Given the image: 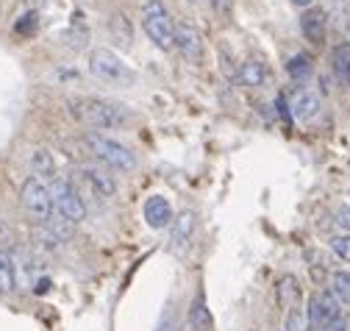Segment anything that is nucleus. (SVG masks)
I'll list each match as a JSON object with an SVG mask.
<instances>
[{
    "mask_svg": "<svg viewBox=\"0 0 350 331\" xmlns=\"http://www.w3.org/2000/svg\"><path fill=\"white\" fill-rule=\"evenodd\" d=\"M72 117L86 129H120L128 122V109L122 103L114 101H103V98H75L72 103Z\"/></svg>",
    "mask_w": 350,
    "mask_h": 331,
    "instance_id": "nucleus-1",
    "label": "nucleus"
},
{
    "mask_svg": "<svg viewBox=\"0 0 350 331\" xmlns=\"http://www.w3.org/2000/svg\"><path fill=\"white\" fill-rule=\"evenodd\" d=\"M83 148L92 153L95 161H100V168L106 170H114V173H131L137 168V156L131 153L122 142L106 137V134H98V131H90L83 137Z\"/></svg>",
    "mask_w": 350,
    "mask_h": 331,
    "instance_id": "nucleus-2",
    "label": "nucleus"
},
{
    "mask_svg": "<svg viewBox=\"0 0 350 331\" xmlns=\"http://www.w3.org/2000/svg\"><path fill=\"white\" fill-rule=\"evenodd\" d=\"M90 72L103 81V84L109 87H131V84H137V72L131 70L114 51L109 48H95L90 53Z\"/></svg>",
    "mask_w": 350,
    "mask_h": 331,
    "instance_id": "nucleus-3",
    "label": "nucleus"
},
{
    "mask_svg": "<svg viewBox=\"0 0 350 331\" xmlns=\"http://www.w3.org/2000/svg\"><path fill=\"white\" fill-rule=\"evenodd\" d=\"M142 28L159 51L175 48V23L161 0H145L142 3Z\"/></svg>",
    "mask_w": 350,
    "mask_h": 331,
    "instance_id": "nucleus-4",
    "label": "nucleus"
},
{
    "mask_svg": "<svg viewBox=\"0 0 350 331\" xmlns=\"http://www.w3.org/2000/svg\"><path fill=\"white\" fill-rule=\"evenodd\" d=\"M20 200L25 215L33 220V226L48 223V217L53 215V198H51V184H45L36 176H28L23 189H20Z\"/></svg>",
    "mask_w": 350,
    "mask_h": 331,
    "instance_id": "nucleus-5",
    "label": "nucleus"
},
{
    "mask_svg": "<svg viewBox=\"0 0 350 331\" xmlns=\"http://www.w3.org/2000/svg\"><path fill=\"white\" fill-rule=\"evenodd\" d=\"M51 198H53V212L67 217V220H72L75 226L86 217V203H83L81 192L75 189V184L70 178H53Z\"/></svg>",
    "mask_w": 350,
    "mask_h": 331,
    "instance_id": "nucleus-6",
    "label": "nucleus"
},
{
    "mask_svg": "<svg viewBox=\"0 0 350 331\" xmlns=\"http://www.w3.org/2000/svg\"><path fill=\"white\" fill-rule=\"evenodd\" d=\"M70 181L75 184V189L81 192V198L83 195H95L98 200H103V198H111L114 189H117V184L106 173V168H92V164H81V168L72 173Z\"/></svg>",
    "mask_w": 350,
    "mask_h": 331,
    "instance_id": "nucleus-7",
    "label": "nucleus"
},
{
    "mask_svg": "<svg viewBox=\"0 0 350 331\" xmlns=\"http://www.w3.org/2000/svg\"><path fill=\"white\" fill-rule=\"evenodd\" d=\"M306 317H309L312 328H325L331 320L342 317V304L334 298L331 289H325V293L312 295V301H309V312H306Z\"/></svg>",
    "mask_w": 350,
    "mask_h": 331,
    "instance_id": "nucleus-8",
    "label": "nucleus"
},
{
    "mask_svg": "<svg viewBox=\"0 0 350 331\" xmlns=\"http://www.w3.org/2000/svg\"><path fill=\"white\" fill-rule=\"evenodd\" d=\"M175 51H178L187 62L198 64L203 59V36L195 25L189 23H178L175 25Z\"/></svg>",
    "mask_w": 350,
    "mask_h": 331,
    "instance_id": "nucleus-9",
    "label": "nucleus"
},
{
    "mask_svg": "<svg viewBox=\"0 0 350 331\" xmlns=\"http://www.w3.org/2000/svg\"><path fill=\"white\" fill-rule=\"evenodd\" d=\"M195 228H198V215L192 209H184L175 215L172 220V228H170V245H172V251H187L192 237H195Z\"/></svg>",
    "mask_w": 350,
    "mask_h": 331,
    "instance_id": "nucleus-10",
    "label": "nucleus"
},
{
    "mask_svg": "<svg viewBox=\"0 0 350 331\" xmlns=\"http://www.w3.org/2000/svg\"><path fill=\"white\" fill-rule=\"evenodd\" d=\"M300 31L303 36L309 39L312 45H323L325 42V34H328V20H325V12L312 6L300 14Z\"/></svg>",
    "mask_w": 350,
    "mask_h": 331,
    "instance_id": "nucleus-11",
    "label": "nucleus"
},
{
    "mask_svg": "<svg viewBox=\"0 0 350 331\" xmlns=\"http://www.w3.org/2000/svg\"><path fill=\"white\" fill-rule=\"evenodd\" d=\"M289 111L297 122H309L320 114V98L312 90H295L289 98Z\"/></svg>",
    "mask_w": 350,
    "mask_h": 331,
    "instance_id": "nucleus-12",
    "label": "nucleus"
},
{
    "mask_svg": "<svg viewBox=\"0 0 350 331\" xmlns=\"http://www.w3.org/2000/svg\"><path fill=\"white\" fill-rule=\"evenodd\" d=\"M270 78H273V72H270L267 62H258V59H250V62L239 64V81H242V84H245V87H250V90H258V87H267V84H270Z\"/></svg>",
    "mask_w": 350,
    "mask_h": 331,
    "instance_id": "nucleus-13",
    "label": "nucleus"
},
{
    "mask_svg": "<svg viewBox=\"0 0 350 331\" xmlns=\"http://www.w3.org/2000/svg\"><path fill=\"white\" fill-rule=\"evenodd\" d=\"M145 223L150 228H156V231L172 223V206H170L167 198H161V195L148 198V203H145Z\"/></svg>",
    "mask_w": 350,
    "mask_h": 331,
    "instance_id": "nucleus-14",
    "label": "nucleus"
},
{
    "mask_svg": "<svg viewBox=\"0 0 350 331\" xmlns=\"http://www.w3.org/2000/svg\"><path fill=\"white\" fill-rule=\"evenodd\" d=\"M211 326H214V320H211V312H208V306H206V298H203V295H195L192 309H189V323H187V328H189V331H211Z\"/></svg>",
    "mask_w": 350,
    "mask_h": 331,
    "instance_id": "nucleus-15",
    "label": "nucleus"
},
{
    "mask_svg": "<svg viewBox=\"0 0 350 331\" xmlns=\"http://www.w3.org/2000/svg\"><path fill=\"white\" fill-rule=\"evenodd\" d=\"M31 170L36 178H56V161H53V153L45 150V148H39L31 153Z\"/></svg>",
    "mask_w": 350,
    "mask_h": 331,
    "instance_id": "nucleus-16",
    "label": "nucleus"
},
{
    "mask_svg": "<svg viewBox=\"0 0 350 331\" xmlns=\"http://www.w3.org/2000/svg\"><path fill=\"white\" fill-rule=\"evenodd\" d=\"M14 289H17V265L6 251H0V293L12 295Z\"/></svg>",
    "mask_w": 350,
    "mask_h": 331,
    "instance_id": "nucleus-17",
    "label": "nucleus"
},
{
    "mask_svg": "<svg viewBox=\"0 0 350 331\" xmlns=\"http://www.w3.org/2000/svg\"><path fill=\"white\" fill-rule=\"evenodd\" d=\"M278 304L281 309H292V306H300V287H297V278L295 276H284L278 281Z\"/></svg>",
    "mask_w": 350,
    "mask_h": 331,
    "instance_id": "nucleus-18",
    "label": "nucleus"
},
{
    "mask_svg": "<svg viewBox=\"0 0 350 331\" xmlns=\"http://www.w3.org/2000/svg\"><path fill=\"white\" fill-rule=\"evenodd\" d=\"M109 31L114 36V42H120L122 48L134 45V28H131V23L122 14H114V20H109Z\"/></svg>",
    "mask_w": 350,
    "mask_h": 331,
    "instance_id": "nucleus-19",
    "label": "nucleus"
},
{
    "mask_svg": "<svg viewBox=\"0 0 350 331\" xmlns=\"http://www.w3.org/2000/svg\"><path fill=\"white\" fill-rule=\"evenodd\" d=\"M331 293H334V298L342 304V306H350V273H345V270H336V273H331Z\"/></svg>",
    "mask_w": 350,
    "mask_h": 331,
    "instance_id": "nucleus-20",
    "label": "nucleus"
},
{
    "mask_svg": "<svg viewBox=\"0 0 350 331\" xmlns=\"http://www.w3.org/2000/svg\"><path fill=\"white\" fill-rule=\"evenodd\" d=\"M334 70L345 84H350V42H339L334 48Z\"/></svg>",
    "mask_w": 350,
    "mask_h": 331,
    "instance_id": "nucleus-21",
    "label": "nucleus"
},
{
    "mask_svg": "<svg viewBox=\"0 0 350 331\" xmlns=\"http://www.w3.org/2000/svg\"><path fill=\"white\" fill-rule=\"evenodd\" d=\"M45 226L59 237V242H67V239L72 237V231H75V223H72V220H67V217H62V215H56V212L48 217V223H45Z\"/></svg>",
    "mask_w": 350,
    "mask_h": 331,
    "instance_id": "nucleus-22",
    "label": "nucleus"
},
{
    "mask_svg": "<svg viewBox=\"0 0 350 331\" xmlns=\"http://www.w3.org/2000/svg\"><path fill=\"white\" fill-rule=\"evenodd\" d=\"M33 239H36V245L42 248V251H56V248L62 245L59 237H56L45 223H42V226H33Z\"/></svg>",
    "mask_w": 350,
    "mask_h": 331,
    "instance_id": "nucleus-23",
    "label": "nucleus"
},
{
    "mask_svg": "<svg viewBox=\"0 0 350 331\" xmlns=\"http://www.w3.org/2000/svg\"><path fill=\"white\" fill-rule=\"evenodd\" d=\"M284 331H306V312H303L300 306L286 309V317H284Z\"/></svg>",
    "mask_w": 350,
    "mask_h": 331,
    "instance_id": "nucleus-24",
    "label": "nucleus"
},
{
    "mask_svg": "<svg viewBox=\"0 0 350 331\" xmlns=\"http://www.w3.org/2000/svg\"><path fill=\"white\" fill-rule=\"evenodd\" d=\"M286 70H289V75H292L295 81H306V78L312 75V62L306 59V56H295Z\"/></svg>",
    "mask_w": 350,
    "mask_h": 331,
    "instance_id": "nucleus-25",
    "label": "nucleus"
},
{
    "mask_svg": "<svg viewBox=\"0 0 350 331\" xmlns=\"http://www.w3.org/2000/svg\"><path fill=\"white\" fill-rule=\"evenodd\" d=\"M36 28H39V14H36V12L23 14V17L17 20V25H14V31H17L20 36H33V34H36Z\"/></svg>",
    "mask_w": 350,
    "mask_h": 331,
    "instance_id": "nucleus-26",
    "label": "nucleus"
},
{
    "mask_svg": "<svg viewBox=\"0 0 350 331\" xmlns=\"http://www.w3.org/2000/svg\"><path fill=\"white\" fill-rule=\"evenodd\" d=\"M331 251H334L342 262H350V234H345V237H331Z\"/></svg>",
    "mask_w": 350,
    "mask_h": 331,
    "instance_id": "nucleus-27",
    "label": "nucleus"
},
{
    "mask_svg": "<svg viewBox=\"0 0 350 331\" xmlns=\"http://www.w3.org/2000/svg\"><path fill=\"white\" fill-rule=\"evenodd\" d=\"M208 3H211L214 14H220V17H231V12H234V0H208Z\"/></svg>",
    "mask_w": 350,
    "mask_h": 331,
    "instance_id": "nucleus-28",
    "label": "nucleus"
},
{
    "mask_svg": "<svg viewBox=\"0 0 350 331\" xmlns=\"http://www.w3.org/2000/svg\"><path fill=\"white\" fill-rule=\"evenodd\" d=\"M336 226L350 231V203H345V206H339V209H336Z\"/></svg>",
    "mask_w": 350,
    "mask_h": 331,
    "instance_id": "nucleus-29",
    "label": "nucleus"
},
{
    "mask_svg": "<svg viewBox=\"0 0 350 331\" xmlns=\"http://www.w3.org/2000/svg\"><path fill=\"white\" fill-rule=\"evenodd\" d=\"M156 331H175V320L170 317V309L159 317V326H156Z\"/></svg>",
    "mask_w": 350,
    "mask_h": 331,
    "instance_id": "nucleus-30",
    "label": "nucleus"
},
{
    "mask_svg": "<svg viewBox=\"0 0 350 331\" xmlns=\"http://www.w3.org/2000/svg\"><path fill=\"white\" fill-rule=\"evenodd\" d=\"M295 6H300V9H312L314 6V0H292Z\"/></svg>",
    "mask_w": 350,
    "mask_h": 331,
    "instance_id": "nucleus-31",
    "label": "nucleus"
},
{
    "mask_svg": "<svg viewBox=\"0 0 350 331\" xmlns=\"http://www.w3.org/2000/svg\"><path fill=\"white\" fill-rule=\"evenodd\" d=\"M192 3H198V0H192Z\"/></svg>",
    "mask_w": 350,
    "mask_h": 331,
    "instance_id": "nucleus-32",
    "label": "nucleus"
}]
</instances>
